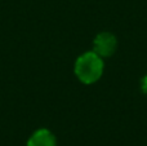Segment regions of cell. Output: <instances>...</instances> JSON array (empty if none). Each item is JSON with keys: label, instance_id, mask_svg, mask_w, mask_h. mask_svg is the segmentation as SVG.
<instances>
[{"label": "cell", "instance_id": "obj_1", "mask_svg": "<svg viewBox=\"0 0 147 146\" xmlns=\"http://www.w3.org/2000/svg\"><path fill=\"white\" fill-rule=\"evenodd\" d=\"M103 74V58L97 53L86 52L75 62V75L84 84H93Z\"/></svg>", "mask_w": 147, "mask_h": 146}, {"label": "cell", "instance_id": "obj_2", "mask_svg": "<svg viewBox=\"0 0 147 146\" xmlns=\"http://www.w3.org/2000/svg\"><path fill=\"white\" fill-rule=\"evenodd\" d=\"M117 40L111 32H99L93 41V52L99 57L106 58L115 53Z\"/></svg>", "mask_w": 147, "mask_h": 146}, {"label": "cell", "instance_id": "obj_4", "mask_svg": "<svg viewBox=\"0 0 147 146\" xmlns=\"http://www.w3.org/2000/svg\"><path fill=\"white\" fill-rule=\"evenodd\" d=\"M141 89H142L143 93H146L147 95V75L146 76H143L142 82H141Z\"/></svg>", "mask_w": 147, "mask_h": 146}, {"label": "cell", "instance_id": "obj_3", "mask_svg": "<svg viewBox=\"0 0 147 146\" xmlns=\"http://www.w3.org/2000/svg\"><path fill=\"white\" fill-rule=\"evenodd\" d=\"M27 146H57V140L49 129L41 128L31 135Z\"/></svg>", "mask_w": 147, "mask_h": 146}]
</instances>
